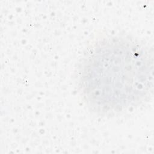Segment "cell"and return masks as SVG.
Masks as SVG:
<instances>
[{
  "label": "cell",
  "instance_id": "obj_1",
  "mask_svg": "<svg viewBox=\"0 0 154 154\" xmlns=\"http://www.w3.org/2000/svg\"><path fill=\"white\" fill-rule=\"evenodd\" d=\"M153 57L147 46L124 34H100L78 70L82 100L94 114L115 116L138 108L153 93Z\"/></svg>",
  "mask_w": 154,
  "mask_h": 154
}]
</instances>
